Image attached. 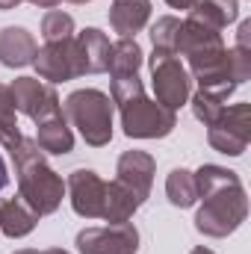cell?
Returning a JSON list of instances; mask_svg holds the SVG:
<instances>
[{"instance_id": "obj_1", "label": "cell", "mask_w": 251, "mask_h": 254, "mask_svg": "<svg viewBox=\"0 0 251 254\" xmlns=\"http://www.w3.org/2000/svg\"><path fill=\"white\" fill-rule=\"evenodd\" d=\"M192 178L201 198V207L195 213V231L213 240L231 237L249 216V195L243 190L240 175L225 166L207 163L192 172Z\"/></svg>"}, {"instance_id": "obj_2", "label": "cell", "mask_w": 251, "mask_h": 254, "mask_svg": "<svg viewBox=\"0 0 251 254\" xmlns=\"http://www.w3.org/2000/svg\"><path fill=\"white\" fill-rule=\"evenodd\" d=\"M15 160V175H18V198L42 219L60 210L65 195V181L45 163V151L39 148L36 139L21 136V142L9 151Z\"/></svg>"}, {"instance_id": "obj_3", "label": "cell", "mask_w": 251, "mask_h": 254, "mask_svg": "<svg viewBox=\"0 0 251 254\" xmlns=\"http://www.w3.org/2000/svg\"><path fill=\"white\" fill-rule=\"evenodd\" d=\"M63 116L86 145L104 148L113 139V101L101 89H77L65 98Z\"/></svg>"}, {"instance_id": "obj_4", "label": "cell", "mask_w": 251, "mask_h": 254, "mask_svg": "<svg viewBox=\"0 0 251 254\" xmlns=\"http://www.w3.org/2000/svg\"><path fill=\"white\" fill-rule=\"evenodd\" d=\"M125 136L130 139H166L178 127V113L163 107L160 101H151L145 92L133 95L119 107Z\"/></svg>"}, {"instance_id": "obj_5", "label": "cell", "mask_w": 251, "mask_h": 254, "mask_svg": "<svg viewBox=\"0 0 251 254\" xmlns=\"http://www.w3.org/2000/svg\"><path fill=\"white\" fill-rule=\"evenodd\" d=\"M151 86H154V101H160L169 110H181L189 104L192 95V77H189L187 65L172 54H157L151 57Z\"/></svg>"}, {"instance_id": "obj_6", "label": "cell", "mask_w": 251, "mask_h": 254, "mask_svg": "<svg viewBox=\"0 0 251 254\" xmlns=\"http://www.w3.org/2000/svg\"><path fill=\"white\" fill-rule=\"evenodd\" d=\"M207 142L228 157H243L251 142V104L225 107V113L207 127Z\"/></svg>"}, {"instance_id": "obj_7", "label": "cell", "mask_w": 251, "mask_h": 254, "mask_svg": "<svg viewBox=\"0 0 251 254\" xmlns=\"http://www.w3.org/2000/svg\"><path fill=\"white\" fill-rule=\"evenodd\" d=\"M9 92H12L15 110L24 113L27 119H33L36 125H42V122H48V119L63 113L57 89L51 83H42L39 77H18L9 86Z\"/></svg>"}, {"instance_id": "obj_8", "label": "cell", "mask_w": 251, "mask_h": 254, "mask_svg": "<svg viewBox=\"0 0 251 254\" xmlns=\"http://www.w3.org/2000/svg\"><path fill=\"white\" fill-rule=\"evenodd\" d=\"M80 254H139V231L133 222L83 228L77 234Z\"/></svg>"}, {"instance_id": "obj_9", "label": "cell", "mask_w": 251, "mask_h": 254, "mask_svg": "<svg viewBox=\"0 0 251 254\" xmlns=\"http://www.w3.org/2000/svg\"><path fill=\"white\" fill-rule=\"evenodd\" d=\"M71 210L83 219H101L107 201V181L92 169H74L65 181Z\"/></svg>"}, {"instance_id": "obj_10", "label": "cell", "mask_w": 251, "mask_h": 254, "mask_svg": "<svg viewBox=\"0 0 251 254\" xmlns=\"http://www.w3.org/2000/svg\"><path fill=\"white\" fill-rule=\"evenodd\" d=\"M36 71L42 80H48L51 86L54 83H65V80H74L80 77V68H77V51H74V36L71 39H60V42H45V48L36 51Z\"/></svg>"}, {"instance_id": "obj_11", "label": "cell", "mask_w": 251, "mask_h": 254, "mask_svg": "<svg viewBox=\"0 0 251 254\" xmlns=\"http://www.w3.org/2000/svg\"><path fill=\"white\" fill-rule=\"evenodd\" d=\"M154 172H157V160L148 151H125L119 157V166H116V181L145 204L151 195Z\"/></svg>"}, {"instance_id": "obj_12", "label": "cell", "mask_w": 251, "mask_h": 254, "mask_svg": "<svg viewBox=\"0 0 251 254\" xmlns=\"http://www.w3.org/2000/svg\"><path fill=\"white\" fill-rule=\"evenodd\" d=\"M74 51H77V68H80V77H83V74H101V71H110L113 45H110V36L101 33L98 27H86L83 33H77V36H74Z\"/></svg>"}, {"instance_id": "obj_13", "label": "cell", "mask_w": 251, "mask_h": 254, "mask_svg": "<svg viewBox=\"0 0 251 254\" xmlns=\"http://www.w3.org/2000/svg\"><path fill=\"white\" fill-rule=\"evenodd\" d=\"M36 39L24 27H3L0 30V65L6 68H24L36 60Z\"/></svg>"}, {"instance_id": "obj_14", "label": "cell", "mask_w": 251, "mask_h": 254, "mask_svg": "<svg viewBox=\"0 0 251 254\" xmlns=\"http://www.w3.org/2000/svg\"><path fill=\"white\" fill-rule=\"evenodd\" d=\"M151 18V0H116L110 6V27L122 39H136Z\"/></svg>"}, {"instance_id": "obj_15", "label": "cell", "mask_w": 251, "mask_h": 254, "mask_svg": "<svg viewBox=\"0 0 251 254\" xmlns=\"http://www.w3.org/2000/svg\"><path fill=\"white\" fill-rule=\"evenodd\" d=\"M187 18L222 33L228 24H234L240 18V0H198L192 9H189Z\"/></svg>"}, {"instance_id": "obj_16", "label": "cell", "mask_w": 251, "mask_h": 254, "mask_svg": "<svg viewBox=\"0 0 251 254\" xmlns=\"http://www.w3.org/2000/svg\"><path fill=\"white\" fill-rule=\"evenodd\" d=\"M36 222H39V216L15 195V198H6V201H0V231L6 234V237H12V240H21V237H27V234H33V228H36Z\"/></svg>"}, {"instance_id": "obj_17", "label": "cell", "mask_w": 251, "mask_h": 254, "mask_svg": "<svg viewBox=\"0 0 251 254\" xmlns=\"http://www.w3.org/2000/svg\"><path fill=\"white\" fill-rule=\"evenodd\" d=\"M36 142H39V148H42L45 154L63 157V154H71V151H74V130L65 122V116L60 113V116H54V119H48V122L39 125Z\"/></svg>"}, {"instance_id": "obj_18", "label": "cell", "mask_w": 251, "mask_h": 254, "mask_svg": "<svg viewBox=\"0 0 251 254\" xmlns=\"http://www.w3.org/2000/svg\"><path fill=\"white\" fill-rule=\"evenodd\" d=\"M139 207H142V201L127 187H122L119 181H110L107 184V201H104V216L101 219L107 225H122V222H130L136 216Z\"/></svg>"}, {"instance_id": "obj_19", "label": "cell", "mask_w": 251, "mask_h": 254, "mask_svg": "<svg viewBox=\"0 0 251 254\" xmlns=\"http://www.w3.org/2000/svg\"><path fill=\"white\" fill-rule=\"evenodd\" d=\"M145 63V54L139 48L136 39H119L113 45V57H110V74L122 77V74H139V68Z\"/></svg>"}, {"instance_id": "obj_20", "label": "cell", "mask_w": 251, "mask_h": 254, "mask_svg": "<svg viewBox=\"0 0 251 254\" xmlns=\"http://www.w3.org/2000/svg\"><path fill=\"white\" fill-rule=\"evenodd\" d=\"M166 198L172 207H181L187 210L198 201V192H195V178L189 169H175L169 178H166Z\"/></svg>"}, {"instance_id": "obj_21", "label": "cell", "mask_w": 251, "mask_h": 254, "mask_svg": "<svg viewBox=\"0 0 251 254\" xmlns=\"http://www.w3.org/2000/svg\"><path fill=\"white\" fill-rule=\"evenodd\" d=\"M181 27H184V21H181V18H175V15H163V18H157V24L151 27L154 51H157V54H172V57H178Z\"/></svg>"}, {"instance_id": "obj_22", "label": "cell", "mask_w": 251, "mask_h": 254, "mask_svg": "<svg viewBox=\"0 0 251 254\" xmlns=\"http://www.w3.org/2000/svg\"><path fill=\"white\" fill-rule=\"evenodd\" d=\"M15 101L9 86H0V145L6 151H12L21 142V130H18V119H15Z\"/></svg>"}, {"instance_id": "obj_23", "label": "cell", "mask_w": 251, "mask_h": 254, "mask_svg": "<svg viewBox=\"0 0 251 254\" xmlns=\"http://www.w3.org/2000/svg\"><path fill=\"white\" fill-rule=\"evenodd\" d=\"M189 104H192V116H195L204 127H210L222 113H225V104H228V101H222V98H216V95L198 89L195 95H189Z\"/></svg>"}, {"instance_id": "obj_24", "label": "cell", "mask_w": 251, "mask_h": 254, "mask_svg": "<svg viewBox=\"0 0 251 254\" xmlns=\"http://www.w3.org/2000/svg\"><path fill=\"white\" fill-rule=\"evenodd\" d=\"M42 36L45 42H60V39H71L74 36V18L63 12V9H51L42 18Z\"/></svg>"}, {"instance_id": "obj_25", "label": "cell", "mask_w": 251, "mask_h": 254, "mask_svg": "<svg viewBox=\"0 0 251 254\" xmlns=\"http://www.w3.org/2000/svg\"><path fill=\"white\" fill-rule=\"evenodd\" d=\"M166 3H169L172 9H187V12H189V9H192L198 0H166Z\"/></svg>"}, {"instance_id": "obj_26", "label": "cell", "mask_w": 251, "mask_h": 254, "mask_svg": "<svg viewBox=\"0 0 251 254\" xmlns=\"http://www.w3.org/2000/svg\"><path fill=\"white\" fill-rule=\"evenodd\" d=\"M33 6H39V9H57L63 0H30Z\"/></svg>"}, {"instance_id": "obj_27", "label": "cell", "mask_w": 251, "mask_h": 254, "mask_svg": "<svg viewBox=\"0 0 251 254\" xmlns=\"http://www.w3.org/2000/svg\"><path fill=\"white\" fill-rule=\"evenodd\" d=\"M6 184H9V172H6V163H3V157H0V192L6 190Z\"/></svg>"}, {"instance_id": "obj_28", "label": "cell", "mask_w": 251, "mask_h": 254, "mask_svg": "<svg viewBox=\"0 0 251 254\" xmlns=\"http://www.w3.org/2000/svg\"><path fill=\"white\" fill-rule=\"evenodd\" d=\"M24 0H0V9L3 12H9V9H15V6H21Z\"/></svg>"}, {"instance_id": "obj_29", "label": "cell", "mask_w": 251, "mask_h": 254, "mask_svg": "<svg viewBox=\"0 0 251 254\" xmlns=\"http://www.w3.org/2000/svg\"><path fill=\"white\" fill-rule=\"evenodd\" d=\"M189 254H216V252H210V249H204V246H198V249H192Z\"/></svg>"}, {"instance_id": "obj_30", "label": "cell", "mask_w": 251, "mask_h": 254, "mask_svg": "<svg viewBox=\"0 0 251 254\" xmlns=\"http://www.w3.org/2000/svg\"><path fill=\"white\" fill-rule=\"evenodd\" d=\"M42 254H68L65 249H48V252H42Z\"/></svg>"}, {"instance_id": "obj_31", "label": "cell", "mask_w": 251, "mask_h": 254, "mask_svg": "<svg viewBox=\"0 0 251 254\" xmlns=\"http://www.w3.org/2000/svg\"><path fill=\"white\" fill-rule=\"evenodd\" d=\"M15 254H42V252H36V249H21V252H15Z\"/></svg>"}, {"instance_id": "obj_32", "label": "cell", "mask_w": 251, "mask_h": 254, "mask_svg": "<svg viewBox=\"0 0 251 254\" xmlns=\"http://www.w3.org/2000/svg\"><path fill=\"white\" fill-rule=\"evenodd\" d=\"M68 3H89V0H68Z\"/></svg>"}]
</instances>
